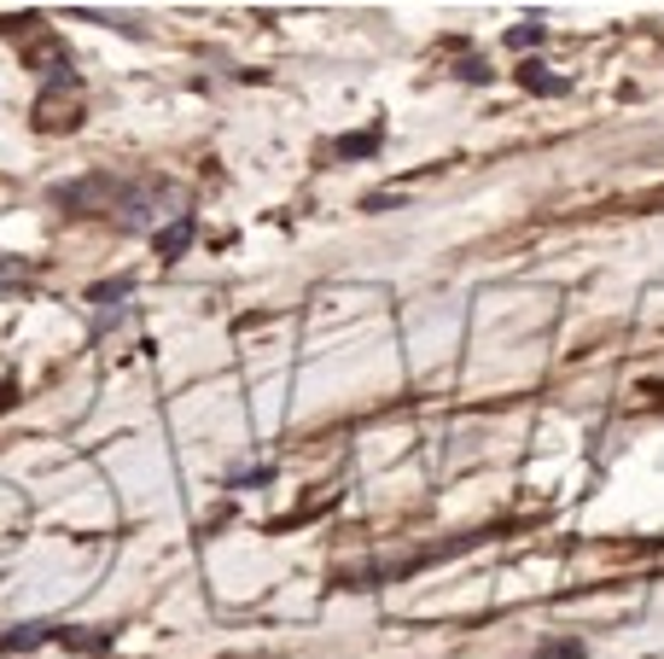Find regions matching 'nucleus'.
I'll list each match as a JSON object with an SVG mask.
<instances>
[{"label":"nucleus","instance_id":"f257e3e1","mask_svg":"<svg viewBox=\"0 0 664 659\" xmlns=\"http://www.w3.org/2000/svg\"><path fill=\"white\" fill-rule=\"evenodd\" d=\"M123 181H111V176H82V181H64V188H53V199L64 211H111V205H123Z\"/></svg>","mask_w":664,"mask_h":659},{"label":"nucleus","instance_id":"f03ea898","mask_svg":"<svg viewBox=\"0 0 664 659\" xmlns=\"http://www.w3.org/2000/svg\"><path fill=\"white\" fill-rule=\"evenodd\" d=\"M152 240H158V257H181V251L186 245H193V216H176V223H169V228H158V233H152Z\"/></svg>","mask_w":664,"mask_h":659}]
</instances>
